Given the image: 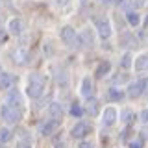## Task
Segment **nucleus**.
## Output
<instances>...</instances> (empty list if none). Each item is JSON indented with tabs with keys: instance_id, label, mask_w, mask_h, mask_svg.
<instances>
[{
	"instance_id": "nucleus-18",
	"label": "nucleus",
	"mask_w": 148,
	"mask_h": 148,
	"mask_svg": "<svg viewBox=\"0 0 148 148\" xmlns=\"http://www.w3.org/2000/svg\"><path fill=\"white\" fill-rule=\"evenodd\" d=\"M120 119H122V122H124V124H128V126H130V124L133 122V119H135V115H133V111H132V109H124V111H122V115H120Z\"/></svg>"
},
{
	"instance_id": "nucleus-17",
	"label": "nucleus",
	"mask_w": 148,
	"mask_h": 148,
	"mask_svg": "<svg viewBox=\"0 0 148 148\" xmlns=\"http://www.w3.org/2000/svg\"><path fill=\"white\" fill-rule=\"evenodd\" d=\"M83 111H87L89 115H92V117H95V115L98 113V102H96V100H89V102H87V106H85V109H83Z\"/></svg>"
},
{
	"instance_id": "nucleus-22",
	"label": "nucleus",
	"mask_w": 148,
	"mask_h": 148,
	"mask_svg": "<svg viewBox=\"0 0 148 148\" xmlns=\"http://www.w3.org/2000/svg\"><path fill=\"white\" fill-rule=\"evenodd\" d=\"M71 115H72V117H82V115H83L82 106H80V104H72V108H71Z\"/></svg>"
},
{
	"instance_id": "nucleus-24",
	"label": "nucleus",
	"mask_w": 148,
	"mask_h": 148,
	"mask_svg": "<svg viewBox=\"0 0 148 148\" xmlns=\"http://www.w3.org/2000/svg\"><path fill=\"white\" fill-rule=\"evenodd\" d=\"M128 146L130 148H143V146H145V141H143V139H135V141H132Z\"/></svg>"
},
{
	"instance_id": "nucleus-21",
	"label": "nucleus",
	"mask_w": 148,
	"mask_h": 148,
	"mask_svg": "<svg viewBox=\"0 0 148 148\" xmlns=\"http://www.w3.org/2000/svg\"><path fill=\"white\" fill-rule=\"evenodd\" d=\"M80 37H82V41H83V43H85L87 46L95 45V37H91V32H89V30L82 32V34H80Z\"/></svg>"
},
{
	"instance_id": "nucleus-2",
	"label": "nucleus",
	"mask_w": 148,
	"mask_h": 148,
	"mask_svg": "<svg viewBox=\"0 0 148 148\" xmlns=\"http://www.w3.org/2000/svg\"><path fill=\"white\" fill-rule=\"evenodd\" d=\"M146 91H148V78L135 80L128 85V95L132 96V98H137V96H141L143 92H146Z\"/></svg>"
},
{
	"instance_id": "nucleus-20",
	"label": "nucleus",
	"mask_w": 148,
	"mask_h": 148,
	"mask_svg": "<svg viewBox=\"0 0 148 148\" xmlns=\"http://www.w3.org/2000/svg\"><path fill=\"white\" fill-rule=\"evenodd\" d=\"M126 18H128V24H130V26H137V24H139V15H137V11H128V13H126Z\"/></svg>"
},
{
	"instance_id": "nucleus-27",
	"label": "nucleus",
	"mask_w": 148,
	"mask_h": 148,
	"mask_svg": "<svg viewBox=\"0 0 148 148\" xmlns=\"http://www.w3.org/2000/svg\"><path fill=\"white\" fill-rule=\"evenodd\" d=\"M78 148H92V145H91V143H87V141H83V143L78 145Z\"/></svg>"
},
{
	"instance_id": "nucleus-11",
	"label": "nucleus",
	"mask_w": 148,
	"mask_h": 148,
	"mask_svg": "<svg viewBox=\"0 0 148 148\" xmlns=\"http://www.w3.org/2000/svg\"><path fill=\"white\" fill-rule=\"evenodd\" d=\"M111 71V63L109 61H102L98 67H96V72H95V76L96 78H104V76H108Z\"/></svg>"
},
{
	"instance_id": "nucleus-29",
	"label": "nucleus",
	"mask_w": 148,
	"mask_h": 148,
	"mask_svg": "<svg viewBox=\"0 0 148 148\" xmlns=\"http://www.w3.org/2000/svg\"><path fill=\"white\" fill-rule=\"evenodd\" d=\"M145 26H148V15H146V18H145Z\"/></svg>"
},
{
	"instance_id": "nucleus-6",
	"label": "nucleus",
	"mask_w": 148,
	"mask_h": 148,
	"mask_svg": "<svg viewBox=\"0 0 148 148\" xmlns=\"http://www.w3.org/2000/svg\"><path fill=\"white\" fill-rule=\"evenodd\" d=\"M58 128H59V119H54V117H50L48 120H45V122L41 124L39 132L43 133V135H52V133H54Z\"/></svg>"
},
{
	"instance_id": "nucleus-9",
	"label": "nucleus",
	"mask_w": 148,
	"mask_h": 148,
	"mask_svg": "<svg viewBox=\"0 0 148 148\" xmlns=\"http://www.w3.org/2000/svg\"><path fill=\"white\" fill-rule=\"evenodd\" d=\"M102 122L106 124V126H113L115 122H117V111L115 108H106L104 113H102Z\"/></svg>"
},
{
	"instance_id": "nucleus-5",
	"label": "nucleus",
	"mask_w": 148,
	"mask_h": 148,
	"mask_svg": "<svg viewBox=\"0 0 148 148\" xmlns=\"http://www.w3.org/2000/svg\"><path fill=\"white\" fill-rule=\"evenodd\" d=\"M95 24H96V32H98V35L102 39H108L111 35V24L108 18H96Z\"/></svg>"
},
{
	"instance_id": "nucleus-14",
	"label": "nucleus",
	"mask_w": 148,
	"mask_h": 148,
	"mask_svg": "<svg viewBox=\"0 0 148 148\" xmlns=\"http://www.w3.org/2000/svg\"><path fill=\"white\" fill-rule=\"evenodd\" d=\"M91 95H92V82H91V78H83V82H82V96L91 98Z\"/></svg>"
},
{
	"instance_id": "nucleus-12",
	"label": "nucleus",
	"mask_w": 148,
	"mask_h": 148,
	"mask_svg": "<svg viewBox=\"0 0 148 148\" xmlns=\"http://www.w3.org/2000/svg\"><path fill=\"white\" fill-rule=\"evenodd\" d=\"M146 69H148V54L137 56V59H135V71L143 72V71H146Z\"/></svg>"
},
{
	"instance_id": "nucleus-25",
	"label": "nucleus",
	"mask_w": 148,
	"mask_h": 148,
	"mask_svg": "<svg viewBox=\"0 0 148 148\" xmlns=\"http://www.w3.org/2000/svg\"><path fill=\"white\" fill-rule=\"evenodd\" d=\"M15 148H32V146H30V143H26V141H18Z\"/></svg>"
},
{
	"instance_id": "nucleus-4",
	"label": "nucleus",
	"mask_w": 148,
	"mask_h": 148,
	"mask_svg": "<svg viewBox=\"0 0 148 148\" xmlns=\"http://www.w3.org/2000/svg\"><path fill=\"white\" fill-rule=\"evenodd\" d=\"M8 106H11L13 109H17L18 113H22V109H24V100H22V96H21V92L15 91V89H11L8 92V102H6Z\"/></svg>"
},
{
	"instance_id": "nucleus-3",
	"label": "nucleus",
	"mask_w": 148,
	"mask_h": 148,
	"mask_svg": "<svg viewBox=\"0 0 148 148\" xmlns=\"http://www.w3.org/2000/svg\"><path fill=\"white\" fill-rule=\"evenodd\" d=\"M0 115H2V119L6 120V122H9V124L18 122L21 117H22V113H18L17 109H13L11 106H8V104H2V108H0Z\"/></svg>"
},
{
	"instance_id": "nucleus-23",
	"label": "nucleus",
	"mask_w": 148,
	"mask_h": 148,
	"mask_svg": "<svg viewBox=\"0 0 148 148\" xmlns=\"http://www.w3.org/2000/svg\"><path fill=\"white\" fill-rule=\"evenodd\" d=\"M8 141H9V130L0 128V145H2V143H8Z\"/></svg>"
},
{
	"instance_id": "nucleus-15",
	"label": "nucleus",
	"mask_w": 148,
	"mask_h": 148,
	"mask_svg": "<svg viewBox=\"0 0 148 148\" xmlns=\"http://www.w3.org/2000/svg\"><path fill=\"white\" fill-rule=\"evenodd\" d=\"M124 98V92L117 89V87H111V89H108V100L111 102H117V100H122Z\"/></svg>"
},
{
	"instance_id": "nucleus-16",
	"label": "nucleus",
	"mask_w": 148,
	"mask_h": 148,
	"mask_svg": "<svg viewBox=\"0 0 148 148\" xmlns=\"http://www.w3.org/2000/svg\"><path fill=\"white\" fill-rule=\"evenodd\" d=\"M21 30H22V22L18 21V18H11V21H9V32L15 34V35H18Z\"/></svg>"
},
{
	"instance_id": "nucleus-26",
	"label": "nucleus",
	"mask_w": 148,
	"mask_h": 148,
	"mask_svg": "<svg viewBox=\"0 0 148 148\" xmlns=\"http://www.w3.org/2000/svg\"><path fill=\"white\" fill-rule=\"evenodd\" d=\"M141 119H143V122H145V124H148V109H145L141 113Z\"/></svg>"
},
{
	"instance_id": "nucleus-28",
	"label": "nucleus",
	"mask_w": 148,
	"mask_h": 148,
	"mask_svg": "<svg viewBox=\"0 0 148 148\" xmlns=\"http://www.w3.org/2000/svg\"><path fill=\"white\" fill-rule=\"evenodd\" d=\"M56 148H65V146L61 145V143H56Z\"/></svg>"
},
{
	"instance_id": "nucleus-8",
	"label": "nucleus",
	"mask_w": 148,
	"mask_h": 148,
	"mask_svg": "<svg viewBox=\"0 0 148 148\" xmlns=\"http://www.w3.org/2000/svg\"><path fill=\"white\" fill-rule=\"evenodd\" d=\"M89 132H91V124H87V122H78L76 126L71 130V137H74V139L85 137Z\"/></svg>"
},
{
	"instance_id": "nucleus-13",
	"label": "nucleus",
	"mask_w": 148,
	"mask_h": 148,
	"mask_svg": "<svg viewBox=\"0 0 148 148\" xmlns=\"http://www.w3.org/2000/svg\"><path fill=\"white\" fill-rule=\"evenodd\" d=\"M48 115L54 119H61L63 117V108L58 104V102H52V104L48 106Z\"/></svg>"
},
{
	"instance_id": "nucleus-19",
	"label": "nucleus",
	"mask_w": 148,
	"mask_h": 148,
	"mask_svg": "<svg viewBox=\"0 0 148 148\" xmlns=\"http://www.w3.org/2000/svg\"><path fill=\"white\" fill-rule=\"evenodd\" d=\"M132 61H133L132 52H126L122 56V59H120V67H122V69H130V67H132Z\"/></svg>"
},
{
	"instance_id": "nucleus-1",
	"label": "nucleus",
	"mask_w": 148,
	"mask_h": 148,
	"mask_svg": "<svg viewBox=\"0 0 148 148\" xmlns=\"http://www.w3.org/2000/svg\"><path fill=\"white\" fill-rule=\"evenodd\" d=\"M45 87H46V80L41 74H32L30 80H28V87H26V92L30 98H41V95L45 92Z\"/></svg>"
},
{
	"instance_id": "nucleus-10",
	"label": "nucleus",
	"mask_w": 148,
	"mask_h": 148,
	"mask_svg": "<svg viewBox=\"0 0 148 148\" xmlns=\"http://www.w3.org/2000/svg\"><path fill=\"white\" fill-rule=\"evenodd\" d=\"M13 82H15L13 74H9V72H0V89H9V87L13 85Z\"/></svg>"
},
{
	"instance_id": "nucleus-7",
	"label": "nucleus",
	"mask_w": 148,
	"mask_h": 148,
	"mask_svg": "<svg viewBox=\"0 0 148 148\" xmlns=\"http://www.w3.org/2000/svg\"><path fill=\"white\" fill-rule=\"evenodd\" d=\"M76 39H78V34L74 32V28H71V26H65L63 30H61V41H63L65 45L72 46L74 43H76Z\"/></svg>"
}]
</instances>
